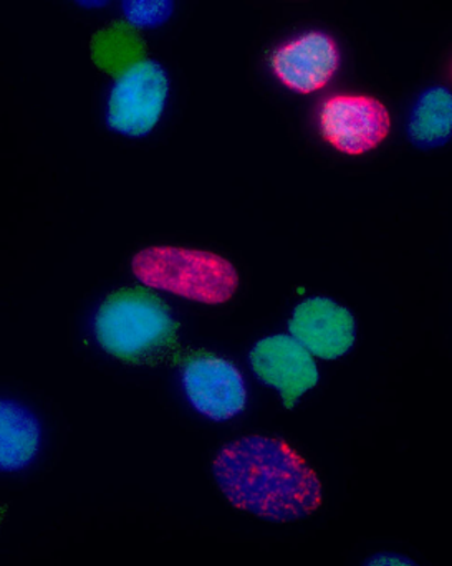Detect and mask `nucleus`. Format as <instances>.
Masks as SVG:
<instances>
[{"label": "nucleus", "instance_id": "1", "mask_svg": "<svg viewBox=\"0 0 452 566\" xmlns=\"http://www.w3.org/2000/svg\"><path fill=\"white\" fill-rule=\"evenodd\" d=\"M212 475L232 507L271 524L304 521L324 502L314 469L281 439L248 436L229 442L216 455Z\"/></svg>", "mask_w": 452, "mask_h": 566}, {"label": "nucleus", "instance_id": "2", "mask_svg": "<svg viewBox=\"0 0 452 566\" xmlns=\"http://www.w3.org/2000/svg\"><path fill=\"white\" fill-rule=\"evenodd\" d=\"M178 323L168 306L141 289H125L109 295L95 316V333L102 348L126 361H141L175 342Z\"/></svg>", "mask_w": 452, "mask_h": 566}, {"label": "nucleus", "instance_id": "3", "mask_svg": "<svg viewBox=\"0 0 452 566\" xmlns=\"http://www.w3.org/2000/svg\"><path fill=\"white\" fill-rule=\"evenodd\" d=\"M132 269L143 285L208 305L228 302L239 285L234 265L211 252L145 249L135 255Z\"/></svg>", "mask_w": 452, "mask_h": 566}, {"label": "nucleus", "instance_id": "4", "mask_svg": "<svg viewBox=\"0 0 452 566\" xmlns=\"http://www.w3.org/2000/svg\"><path fill=\"white\" fill-rule=\"evenodd\" d=\"M108 95L106 122L126 136H145L158 125L169 93L166 70L141 56L116 72Z\"/></svg>", "mask_w": 452, "mask_h": 566}, {"label": "nucleus", "instance_id": "5", "mask_svg": "<svg viewBox=\"0 0 452 566\" xmlns=\"http://www.w3.org/2000/svg\"><path fill=\"white\" fill-rule=\"evenodd\" d=\"M390 128L387 106L374 96L337 95L322 105V136L345 155L371 151L387 138Z\"/></svg>", "mask_w": 452, "mask_h": 566}, {"label": "nucleus", "instance_id": "6", "mask_svg": "<svg viewBox=\"0 0 452 566\" xmlns=\"http://www.w3.org/2000/svg\"><path fill=\"white\" fill-rule=\"evenodd\" d=\"M186 396L196 411L212 421H228L244 411L248 402L241 371L216 356L189 359L182 371Z\"/></svg>", "mask_w": 452, "mask_h": 566}, {"label": "nucleus", "instance_id": "7", "mask_svg": "<svg viewBox=\"0 0 452 566\" xmlns=\"http://www.w3.org/2000/svg\"><path fill=\"white\" fill-rule=\"evenodd\" d=\"M252 369L264 385L281 392L287 408L318 382L314 355L294 336L275 335L261 339L252 349Z\"/></svg>", "mask_w": 452, "mask_h": 566}, {"label": "nucleus", "instance_id": "8", "mask_svg": "<svg viewBox=\"0 0 452 566\" xmlns=\"http://www.w3.org/2000/svg\"><path fill=\"white\" fill-rule=\"evenodd\" d=\"M272 72L292 92L308 95L325 88L340 66L337 43L324 32H308L278 46Z\"/></svg>", "mask_w": 452, "mask_h": 566}, {"label": "nucleus", "instance_id": "9", "mask_svg": "<svg viewBox=\"0 0 452 566\" xmlns=\"http://www.w3.org/2000/svg\"><path fill=\"white\" fill-rule=\"evenodd\" d=\"M288 329L305 349L322 359L340 358L355 343L354 316L324 296L302 302L295 308Z\"/></svg>", "mask_w": 452, "mask_h": 566}, {"label": "nucleus", "instance_id": "10", "mask_svg": "<svg viewBox=\"0 0 452 566\" xmlns=\"http://www.w3.org/2000/svg\"><path fill=\"white\" fill-rule=\"evenodd\" d=\"M39 446L35 416L17 402L0 401V471H22L35 458Z\"/></svg>", "mask_w": 452, "mask_h": 566}, {"label": "nucleus", "instance_id": "11", "mask_svg": "<svg viewBox=\"0 0 452 566\" xmlns=\"http://www.w3.org/2000/svg\"><path fill=\"white\" fill-rule=\"evenodd\" d=\"M411 142L420 148H438L452 136V93L446 88L428 90L418 99L408 126Z\"/></svg>", "mask_w": 452, "mask_h": 566}, {"label": "nucleus", "instance_id": "12", "mask_svg": "<svg viewBox=\"0 0 452 566\" xmlns=\"http://www.w3.org/2000/svg\"><path fill=\"white\" fill-rule=\"evenodd\" d=\"M93 60L99 69L115 75L123 66L145 56V43L128 23H118L98 33L93 40Z\"/></svg>", "mask_w": 452, "mask_h": 566}, {"label": "nucleus", "instance_id": "13", "mask_svg": "<svg viewBox=\"0 0 452 566\" xmlns=\"http://www.w3.org/2000/svg\"><path fill=\"white\" fill-rule=\"evenodd\" d=\"M126 23L135 29H156L168 22L175 0H122Z\"/></svg>", "mask_w": 452, "mask_h": 566}, {"label": "nucleus", "instance_id": "14", "mask_svg": "<svg viewBox=\"0 0 452 566\" xmlns=\"http://www.w3.org/2000/svg\"><path fill=\"white\" fill-rule=\"evenodd\" d=\"M361 566H421L413 558L398 552H378L370 555Z\"/></svg>", "mask_w": 452, "mask_h": 566}, {"label": "nucleus", "instance_id": "15", "mask_svg": "<svg viewBox=\"0 0 452 566\" xmlns=\"http://www.w3.org/2000/svg\"><path fill=\"white\" fill-rule=\"evenodd\" d=\"M75 2L85 9H99V7H105L109 0H75Z\"/></svg>", "mask_w": 452, "mask_h": 566}, {"label": "nucleus", "instance_id": "16", "mask_svg": "<svg viewBox=\"0 0 452 566\" xmlns=\"http://www.w3.org/2000/svg\"><path fill=\"white\" fill-rule=\"evenodd\" d=\"M3 511H6V509L0 507V521H2Z\"/></svg>", "mask_w": 452, "mask_h": 566}]
</instances>
